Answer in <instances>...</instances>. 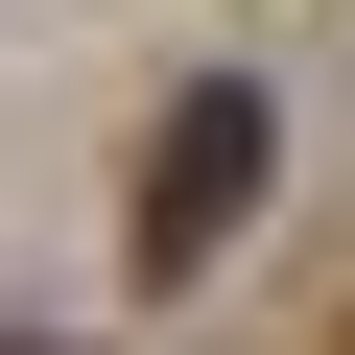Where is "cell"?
Segmentation results:
<instances>
[{
    "label": "cell",
    "mask_w": 355,
    "mask_h": 355,
    "mask_svg": "<svg viewBox=\"0 0 355 355\" xmlns=\"http://www.w3.org/2000/svg\"><path fill=\"white\" fill-rule=\"evenodd\" d=\"M261 190H284V95H261V71H190V95L142 119V214H119V261H142V284H214Z\"/></svg>",
    "instance_id": "obj_1"
},
{
    "label": "cell",
    "mask_w": 355,
    "mask_h": 355,
    "mask_svg": "<svg viewBox=\"0 0 355 355\" xmlns=\"http://www.w3.org/2000/svg\"><path fill=\"white\" fill-rule=\"evenodd\" d=\"M0 355H48V331H0Z\"/></svg>",
    "instance_id": "obj_2"
}]
</instances>
